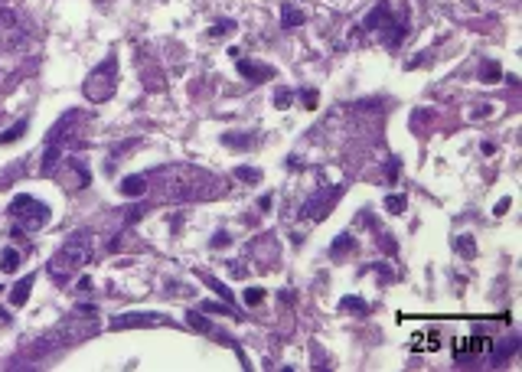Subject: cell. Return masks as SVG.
Returning a JSON list of instances; mask_svg holds the SVG:
<instances>
[{"label": "cell", "mask_w": 522, "mask_h": 372, "mask_svg": "<svg viewBox=\"0 0 522 372\" xmlns=\"http://www.w3.org/2000/svg\"><path fill=\"white\" fill-rule=\"evenodd\" d=\"M10 212H13L16 219H23L26 229H39V225L49 219V209L43 206L39 199H33V196H16V199L10 202Z\"/></svg>", "instance_id": "cell-1"}, {"label": "cell", "mask_w": 522, "mask_h": 372, "mask_svg": "<svg viewBox=\"0 0 522 372\" xmlns=\"http://www.w3.org/2000/svg\"><path fill=\"white\" fill-rule=\"evenodd\" d=\"M235 66H238V72L248 78V82H264V78H271V75H274V69H271V66H252V62H245L242 56L235 59Z\"/></svg>", "instance_id": "cell-2"}, {"label": "cell", "mask_w": 522, "mask_h": 372, "mask_svg": "<svg viewBox=\"0 0 522 372\" xmlns=\"http://www.w3.org/2000/svg\"><path fill=\"white\" fill-rule=\"evenodd\" d=\"M388 16H392V7H388L385 0H382V4H375V10H372V13H369L366 20H362V30H379V23L388 20Z\"/></svg>", "instance_id": "cell-3"}, {"label": "cell", "mask_w": 522, "mask_h": 372, "mask_svg": "<svg viewBox=\"0 0 522 372\" xmlns=\"http://www.w3.org/2000/svg\"><path fill=\"white\" fill-rule=\"evenodd\" d=\"M304 10H297L294 4H284V10H281V23L287 26V30H294V26H304Z\"/></svg>", "instance_id": "cell-4"}, {"label": "cell", "mask_w": 522, "mask_h": 372, "mask_svg": "<svg viewBox=\"0 0 522 372\" xmlns=\"http://www.w3.org/2000/svg\"><path fill=\"white\" fill-rule=\"evenodd\" d=\"M121 193H124V196H140V193H147V180L144 176H124Z\"/></svg>", "instance_id": "cell-5"}, {"label": "cell", "mask_w": 522, "mask_h": 372, "mask_svg": "<svg viewBox=\"0 0 522 372\" xmlns=\"http://www.w3.org/2000/svg\"><path fill=\"white\" fill-rule=\"evenodd\" d=\"M30 287H33V278L26 274V278L20 281V284L13 287V294H10V304H13V307H23V304H26V297H30Z\"/></svg>", "instance_id": "cell-6"}, {"label": "cell", "mask_w": 522, "mask_h": 372, "mask_svg": "<svg viewBox=\"0 0 522 372\" xmlns=\"http://www.w3.org/2000/svg\"><path fill=\"white\" fill-rule=\"evenodd\" d=\"M499 78H503V69H499V62L486 59L483 66H480V82H499Z\"/></svg>", "instance_id": "cell-7"}, {"label": "cell", "mask_w": 522, "mask_h": 372, "mask_svg": "<svg viewBox=\"0 0 522 372\" xmlns=\"http://www.w3.org/2000/svg\"><path fill=\"white\" fill-rule=\"evenodd\" d=\"M0 268H4L7 274L20 268V252L16 248H4V255H0Z\"/></svg>", "instance_id": "cell-8"}, {"label": "cell", "mask_w": 522, "mask_h": 372, "mask_svg": "<svg viewBox=\"0 0 522 372\" xmlns=\"http://www.w3.org/2000/svg\"><path fill=\"white\" fill-rule=\"evenodd\" d=\"M23 131H26V121H16L7 134H0V144H13V140H20L23 137Z\"/></svg>", "instance_id": "cell-9"}, {"label": "cell", "mask_w": 522, "mask_h": 372, "mask_svg": "<svg viewBox=\"0 0 522 372\" xmlns=\"http://www.w3.org/2000/svg\"><path fill=\"white\" fill-rule=\"evenodd\" d=\"M232 30H235V20H219L209 30V39H219V36H225V33H232Z\"/></svg>", "instance_id": "cell-10"}, {"label": "cell", "mask_w": 522, "mask_h": 372, "mask_svg": "<svg viewBox=\"0 0 522 372\" xmlns=\"http://www.w3.org/2000/svg\"><path fill=\"white\" fill-rule=\"evenodd\" d=\"M340 310H362V314H369V304H366V300H356V297H343Z\"/></svg>", "instance_id": "cell-11"}, {"label": "cell", "mask_w": 522, "mask_h": 372, "mask_svg": "<svg viewBox=\"0 0 522 372\" xmlns=\"http://www.w3.org/2000/svg\"><path fill=\"white\" fill-rule=\"evenodd\" d=\"M290 101H294V92H287V88H278V92H274V108H287Z\"/></svg>", "instance_id": "cell-12"}, {"label": "cell", "mask_w": 522, "mask_h": 372, "mask_svg": "<svg viewBox=\"0 0 522 372\" xmlns=\"http://www.w3.org/2000/svg\"><path fill=\"white\" fill-rule=\"evenodd\" d=\"M202 310H206V314H222V317H235V310L228 307V304H209V300H206V304H202Z\"/></svg>", "instance_id": "cell-13"}, {"label": "cell", "mask_w": 522, "mask_h": 372, "mask_svg": "<svg viewBox=\"0 0 522 372\" xmlns=\"http://www.w3.org/2000/svg\"><path fill=\"white\" fill-rule=\"evenodd\" d=\"M405 202H408L405 196H385V209L398 216V212H405Z\"/></svg>", "instance_id": "cell-14"}, {"label": "cell", "mask_w": 522, "mask_h": 372, "mask_svg": "<svg viewBox=\"0 0 522 372\" xmlns=\"http://www.w3.org/2000/svg\"><path fill=\"white\" fill-rule=\"evenodd\" d=\"M261 300H264V291H261V287H248V291H245V304H248V307L261 304Z\"/></svg>", "instance_id": "cell-15"}, {"label": "cell", "mask_w": 522, "mask_h": 372, "mask_svg": "<svg viewBox=\"0 0 522 372\" xmlns=\"http://www.w3.org/2000/svg\"><path fill=\"white\" fill-rule=\"evenodd\" d=\"M300 101H304V108H317V101H320V95H317V92H310V88H304V92H300Z\"/></svg>", "instance_id": "cell-16"}, {"label": "cell", "mask_w": 522, "mask_h": 372, "mask_svg": "<svg viewBox=\"0 0 522 372\" xmlns=\"http://www.w3.org/2000/svg\"><path fill=\"white\" fill-rule=\"evenodd\" d=\"M349 248H352V238L343 235V238H336V242H333V255H343V252H349Z\"/></svg>", "instance_id": "cell-17"}, {"label": "cell", "mask_w": 522, "mask_h": 372, "mask_svg": "<svg viewBox=\"0 0 522 372\" xmlns=\"http://www.w3.org/2000/svg\"><path fill=\"white\" fill-rule=\"evenodd\" d=\"M235 176H238V180H261V173H258V170H252V167H238Z\"/></svg>", "instance_id": "cell-18"}, {"label": "cell", "mask_w": 522, "mask_h": 372, "mask_svg": "<svg viewBox=\"0 0 522 372\" xmlns=\"http://www.w3.org/2000/svg\"><path fill=\"white\" fill-rule=\"evenodd\" d=\"M206 281H209V287H212V291H216V294H219V297H225V300H232V294H228V287H222V281H216V278H206Z\"/></svg>", "instance_id": "cell-19"}, {"label": "cell", "mask_w": 522, "mask_h": 372, "mask_svg": "<svg viewBox=\"0 0 522 372\" xmlns=\"http://www.w3.org/2000/svg\"><path fill=\"white\" fill-rule=\"evenodd\" d=\"M457 248H460V255H473V252H476L470 238H460V242H457Z\"/></svg>", "instance_id": "cell-20"}, {"label": "cell", "mask_w": 522, "mask_h": 372, "mask_svg": "<svg viewBox=\"0 0 522 372\" xmlns=\"http://www.w3.org/2000/svg\"><path fill=\"white\" fill-rule=\"evenodd\" d=\"M509 202H512L509 196H503V199L496 202V209H493V212H496V216H506V212H509Z\"/></svg>", "instance_id": "cell-21"}, {"label": "cell", "mask_w": 522, "mask_h": 372, "mask_svg": "<svg viewBox=\"0 0 522 372\" xmlns=\"http://www.w3.org/2000/svg\"><path fill=\"white\" fill-rule=\"evenodd\" d=\"M190 323H193V326H196V330H209V323H206V320H202V317H199V314H190Z\"/></svg>", "instance_id": "cell-22"}, {"label": "cell", "mask_w": 522, "mask_h": 372, "mask_svg": "<svg viewBox=\"0 0 522 372\" xmlns=\"http://www.w3.org/2000/svg\"><path fill=\"white\" fill-rule=\"evenodd\" d=\"M228 242H232V238H228V235L222 232V235H216V238H212V248H225Z\"/></svg>", "instance_id": "cell-23"}, {"label": "cell", "mask_w": 522, "mask_h": 372, "mask_svg": "<svg viewBox=\"0 0 522 372\" xmlns=\"http://www.w3.org/2000/svg\"><path fill=\"white\" fill-rule=\"evenodd\" d=\"M258 209H271V196H261V199H258Z\"/></svg>", "instance_id": "cell-24"}]
</instances>
